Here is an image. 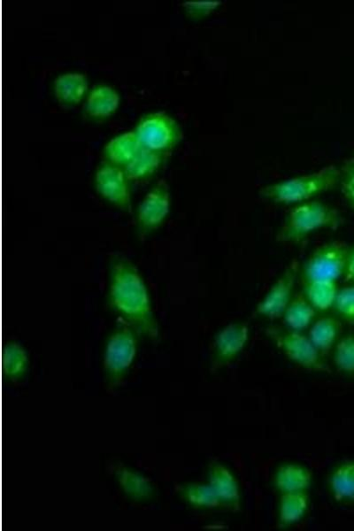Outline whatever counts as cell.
I'll use <instances>...</instances> for the list:
<instances>
[{
	"instance_id": "cell-1",
	"label": "cell",
	"mask_w": 354,
	"mask_h": 531,
	"mask_svg": "<svg viewBox=\"0 0 354 531\" xmlns=\"http://www.w3.org/2000/svg\"><path fill=\"white\" fill-rule=\"evenodd\" d=\"M109 298L112 307L137 333L158 338V327L147 286L137 267L125 257L112 259Z\"/></svg>"
},
{
	"instance_id": "cell-2",
	"label": "cell",
	"mask_w": 354,
	"mask_h": 531,
	"mask_svg": "<svg viewBox=\"0 0 354 531\" xmlns=\"http://www.w3.org/2000/svg\"><path fill=\"white\" fill-rule=\"evenodd\" d=\"M340 177L341 171L330 165L310 174L263 187L259 195L278 204L303 202L332 189Z\"/></svg>"
},
{
	"instance_id": "cell-3",
	"label": "cell",
	"mask_w": 354,
	"mask_h": 531,
	"mask_svg": "<svg viewBox=\"0 0 354 531\" xmlns=\"http://www.w3.org/2000/svg\"><path fill=\"white\" fill-rule=\"evenodd\" d=\"M340 223L336 209L319 201L304 202L290 210L276 235V241L297 242L315 230L336 228Z\"/></svg>"
},
{
	"instance_id": "cell-4",
	"label": "cell",
	"mask_w": 354,
	"mask_h": 531,
	"mask_svg": "<svg viewBox=\"0 0 354 531\" xmlns=\"http://www.w3.org/2000/svg\"><path fill=\"white\" fill-rule=\"evenodd\" d=\"M136 334L122 319L110 335L104 353L103 366L111 379L122 378L131 367L137 352Z\"/></svg>"
},
{
	"instance_id": "cell-5",
	"label": "cell",
	"mask_w": 354,
	"mask_h": 531,
	"mask_svg": "<svg viewBox=\"0 0 354 531\" xmlns=\"http://www.w3.org/2000/svg\"><path fill=\"white\" fill-rule=\"evenodd\" d=\"M349 248L344 242L335 241L317 248L304 266L306 281H335L344 273Z\"/></svg>"
},
{
	"instance_id": "cell-6",
	"label": "cell",
	"mask_w": 354,
	"mask_h": 531,
	"mask_svg": "<svg viewBox=\"0 0 354 531\" xmlns=\"http://www.w3.org/2000/svg\"><path fill=\"white\" fill-rule=\"evenodd\" d=\"M135 131L142 149L160 153L173 148L181 138L177 122L163 112L145 116Z\"/></svg>"
},
{
	"instance_id": "cell-7",
	"label": "cell",
	"mask_w": 354,
	"mask_h": 531,
	"mask_svg": "<svg viewBox=\"0 0 354 531\" xmlns=\"http://www.w3.org/2000/svg\"><path fill=\"white\" fill-rule=\"evenodd\" d=\"M170 192L166 182L159 181L142 198L137 212V224L142 233L158 228L170 211Z\"/></svg>"
},
{
	"instance_id": "cell-8",
	"label": "cell",
	"mask_w": 354,
	"mask_h": 531,
	"mask_svg": "<svg viewBox=\"0 0 354 531\" xmlns=\"http://www.w3.org/2000/svg\"><path fill=\"white\" fill-rule=\"evenodd\" d=\"M298 263L292 261L281 276L272 285L265 297L256 307V312L269 319L281 316L292 298L298 273Z\"/></svg>"
},
{
	"instance_id": "cell-9",
	"label": "cell",
	"mask_w": 354,
	"mask_h": 531,
	"mask_svg": "<svg viewBox=\"0 0 354 531\" xmlns=\"http://www.w3.org/2000/svg\"><path fill=\"white\" fill-rule=\"evenodd\" d=\"M128 179L119 166L106 164L96 173L97 193L112 204L128 210L131 207V194Z\"/></svg>"
},
{
	"instance_id": "cell-10",
	"label": "cell",
	"mask_w": 354,
	"mask_h": 531,
	"mask_svg": "<svg viewBox=\"0 0 354 531\" xmlns=\"http://www.w3.org/2000/svg\"><path fill=\"white\" fill-rule=\"evenodd\" d=\"M279 342L286 356L296 364L318 372H327L328 367L319 356V351L298 331L283 332L279 335Z\"/></svg>"
},
{
	"instance_id": "cell-11",
	"label": "cell",
	"mask_w": 354,
	"mask_h": 531,
	"mask_svg": "<svg viewBox=\"0 0 354 531\" xmlns=\"http://www.w3.org/2000/svg\"><path fill=\"white\" fill-rule=\"evenodd\" d=\"M209 485L223 507L240 509V490L232 473L222 464L213 462L209 466Z\"/></svg>"
},
{
	"instance_id": "cell-12",
	"label": "cell",
	"mask_w": 354,
	"mask_h": 531,
	"mask_svg": "<svg viewBox=\"0 0 354 531\" xmlns=\"http://www.w3.org/2000/svg\"><path fill=\"white\" fill-rule=\"evenodd\" d=\"M249 326L245 322H234L219 331L214 340L216 356L227 361L237 356L249 339Z\"/></svg>"
},
{
	"instance_id": "cell-13",
	"label": "cell",
	"mask_w": 354,
	"mask_h": 531,
	"mask_svg": "<svg viewBox=\"0 0 354 531\" xmlns=\"http://www.w3.org/2000/svg\"><path fill=\"white\" fill-rule=\"evenodd\" d=\"M112 471L121 491L128 497L142 500L151 496L153 485L145 476L119 463L113 464Z\"/></svg>"
},
{
	"instance_id": "cell-14",
	"label": "cell",
	"mask_w": 354,
	"mask_h": 531,
	"mask_svg": "<svg viewBox=\"0 0 354 531\" xmlns=\"http://www.w3.org/2000/svg\"><path fill=\"white\" fill-rule=\"evenodd\" d=\"M142 149L135 131H128L114 137L105 145L104 156L110 164L125 166Z\"/></svg>"
},
{
	"instance_id": "cell-15",
	"label": "cell",
	"mask_w": 354,
	"mask_h": 531,
	"mask_svg": "<svg viewBox=\"0 0 354 531\" xmlns=\"http://www.w3.org/2000/svg\"><path fill=\"white\" fill-rule=\"evenodd\" d=\"M86 75L81 73H66L58 75L54 81V94L64 105L78 104L87 91Z\"/></svg>"
},
{
	"instance_id": "cell-16",
	"label": "cell",
	"mask_w": 354,
	"mask_h": 531,
	"mask_svg": "<svg viewBox=\"0 0 354 531\" xmlns=\"http://www.w3.org/2000/svg\"><path fill=\"white\" fill-rule=\"evenodd\" d=\"M119 104V95L111 86L96 87L86 101V112L91 117H107L112 115Z\"/></svg>"
},
{
	"instance_id": "cell-17",
	"label": "cell",
	"mask_w": 354,
	"mask_h": 531,
	"mask_svg": "<svg viewBox=\"0 0 354 531\" xmlns=\"http://www.w3.org/2000/svg\"><path fill=\"white\" fill-rule=\"evenodd\" d=\"M311 483L309 471L298 465H283L276 472L274 484L281 493L304 491Z\"/></svg>"
},
{
	"instance_id": "cell-18",
	"label": "cell",
	"mask_w": 354,
	"mask_h": 531,
	"mask_svg": "<svg viewBox=\"0 0 354 531\" xmlns=\"http://www.w3.org/2000/svg\"><path fill=\"white\" fill-rule=\"evenodd\" d=\"M286 324L295 331L307 327L314 315L315 309L303 294L295 295L283 312Z\"/></svg>"
},
{
	"instance_id": "cell-19",
	"label": "cell",
	"mask_w": 354,
	"mask_h": 531,
	"mask_svg": "<svg viewBox=\"0 0 354 531\" xmlns=\"http://www.w3.org/2000/svg\"><path fill=\"white\" fill-rule=\"evenodd\" d=\"M161 162L162 153L142 149L123 170L129 181H139L150 176Z\"/></svg>"
},
{
	"instance_id": "cell-20",
	"label": "cell",
	"mask_w": 354,
	"mask_h": 531,
	"mask_svg": "<svg viewBox=\"0 0 354 531\" xmlns=\"http://www.w3.org/2000/svg\"><path fill=\"white\" fill-rule=\"evenodd\" d=\"M308 506V496L304 491L282 493L279 520L281 526H289L297 522L304 515Z\"/></svg>"
},
{
	"instance_id": "cell-21",
	"label": "cell",
	"mask_w": 354,
	"mask_h": 531,
	"mask_svg": "<svg viewBox=\"0 0 354 531\" xmlns=\"http://www.w3.org/2000/svg\"><path fill=\"white\" fill-rule=\"evenodd\" d=\"M337 288L335 281L313 280L307 281L305 296L314 309L326 311L334 306Z\"/></svg>"
},
{
	"instance_id": "cell-22",
	"label": "cell",
	"mask_w": 354,
	"mask_h": 531,
	"mask_svg": "<svg viewBox=\"0 0 354 531\" xmlns=\"http://www.w3.org/2000/svg\"><path fill=\"white\" fill-rule=\"evenodd\" d=\"M29 358L26 349L16 342H8L4 350L5 375L16 381L23 377L28 368Z\"/></svg>"
},
{
	"instance_id": "cell-23",
	"label": "cell",
	"mask_w": 354,
	"mask_h": 531,
	"mask_svg": "<svg viewBox=\"0 0 354 531\" xmlns=\"http://www.w3.org/2000/svg\"><path fill=\"white\" fill-rule=\"evenodd\" d=\"M338 333V321L332 317H322L312 326L309 339L319 351L327 352L334 345Z\"/></svg>"
},
{
	"instance_id": "cell-24",
	"label": "cell",
	"mask_w": 354,
	"mask_h": 531,
	"mask_svg": "<svg viewBox=\"0 0 354 531\" xmlns=\"http://www.w3.org/2000/svg\"><path fill=\"white\" fill-rule=\"evenodd\" d=\"M330 488L336 500L354 499V462L337 467L330 477Z\"/></svg>"
},
{
	"instance_id": "cell-25",
	"label": "cell",
	"mask_w": 354,
	"mask_h": 531,
	"mask_svg": "<svg viewBox=\"0 0 354 531\" xmlns=\"http://www.w3.org/2000/svg\"><path fill=\"white\" fill-rule=\"evenodd\" d=\"M181 492L183 498L194 507L209 509L223 507L209 483L188 484L182 487Z\"/></svg>"
},
{
	"instance_id": "cell-26",
	"label": "cell",
	"mask_w": 354,
	"mask_h": 531,
	"mask_svg": "<svg viewBox=\"0 0 354 531\" xmlns=\"http://www.w3.org/2000/svg\"><path fill=\"white\" fill-rule=\"evenodd\" d=\"M334 360L339 370L354 373V336L347 335L335 345Z\"/></svg>"
},
{
	"instance_id": "cell-27",
	"label": "cell",
	"mask_w": 354,
	"mask_h": 531,
	"mask_svg": "<svg viewBox=\"0 0 354 531\" xmlns=\"http://www.w3.org/2000/svg\"><path fill=\"white\" fill-rule=\"evenodd\" d=\"M334 307L344 319L354 323V285L337 291Z\"/></svg>"
},
{
	"instance_id": "cell-28",
	"label": "cell",
	"mask_w": 354,
	"mask_h": 531,
	"mask_svg": "<svg viewBox=\"0 0 354 531\" xmlns=\"http://www.w3.org/2000/svg\"><path fill=\"white\" fill-rule=\"evenodd\" d=\"M340 181L345 198L354 207V159L348 161L343 165Z\"/></svg>"
},
{
	"instance_id": "cell-29",
	"label": "cell",
	"mask_w": 354,
	"mask_h": 531,
	"mask_svg": "<svg viewBox=\"0 0 354 531\" xmlns=\"http://www.w3.org/2000/svg\"><path fill=\"white\" fill-rule=\"evenodd\" d=\"M219 4L214 1H190L183 3L186 12L193 17H202L212 12Z\"/></svg>"
},
{
	"instance_id": "cell-30",
	"label": "cell",
	"mask_w": 354,
	"mask_h": 531,
	"mask_svg": "<svg viewBox=\"0 0 354 531\" xmlns=\"http://www.w3.org/2000/svg\"><path fill=\"white\" fill-rule=\"evenodd\" d=\"M343 274L347 281H354V249L349 252Z\"/></svg>"
}]
</instances>
